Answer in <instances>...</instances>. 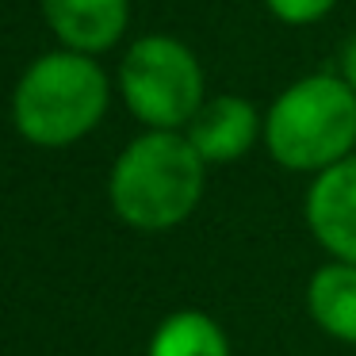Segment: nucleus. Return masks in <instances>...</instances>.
I'll return each mask as SVG.
<instances>
[{
  "label": "nucleus",
  "instance_id": "nucleus-1",
  "mask_svg": "<svg viewBox=\"0 0 356 356\" xmlns=\"http://www.w3.org/2000/svg\"><path fill=\"white\" fill-rule=\"evenodd\" d=\"M207 188V161L184 131H142L123 146L108 177L119 222L161 234L195 215Z\"/></svg>",
  "mask_w": 356,
  "mask_h": 356
},
{
  "label": "nucleus",
  "instance_id": "nucleus-2",
  "mask_svg": "<svg viewBox=\"0 0 356 356\" xmlns=\"http://www.w3.org/2000/svg\"><path fill=\"white\" fill-rule=\"evenodd\" d=\"M111 108V77L92 54H39L12 88V127L39 149H65L104 123Z\"/></svg>",
  "mask_w": 356,
  "mask_h": 356
},
{
  "label": "nucleus",
  "instance_id": "nucleus-3",
  "mask_svg": "<svg viewBox=\"0 0 356 356\" xmlns=\"http://www.w3.org/2000/svg\"><path fill=\"white\" fill-rule=\"evenodd\" d=\"M264 149L291 172H325L356 154V92L341 73H310L264 111Z\"/></svg>",
  "mask_w": 356,
  "mask_h": 356
},
{
  "label": "nucleus",
  "instance_id": "nucleus-4",
  "mask_svg": "<svg viewBox=\"0 0 356 356\" xmlns=\"http://www.w3.org/2000/svg\"><path fill=\"white\" fill-rule=\"evenodd\" d=\"M119 96L146 131H184L207 100V77L192 47L172 35H142L119 62Z\"/></svg>",
  "mask_w": 356,
  "mask_h": 356
},
{
  "label": "nucleus",
  "instance_id": "nucleus-5",
  "mask_svg": "<svg viewBox=\"0 0 356 356\" xmlns=\"http://www.w3.org/2000/svg\"><path fill=\"white\" fill-rule=\"evenodd\" d=\"M302 215L314 241L333 261L356 264V154L310 180Z\"/></svg>",
  "mask_w": 356,
  "mask_h": 356
},
{
  "label": "nucleus",
  "instance_id": "nucleus-6",
  "mask_svg": "<svg viewBox=\"0 0 356 356\" xmlns=\"http://www.w3.org/2000/svg\"><path fill=\"white\" fill-rule=\"evenodd\" d=\"M184 134L207 165H234L257 142H264V115L257 111L253 100L238 92L207 96L195 119L184 127Z\"/></svg>",
  "mask_w": 356,
  "mask_h": 356
},
{
  "label": "nucleus",
  "instance_id": "nucleus-7",
  "mask_svg": "<svg viewBox=\"0 0 356 356\" xmlns=\"http://www.w3.org/2000/svg\"><path fill=\"white\" fill-rule=\"evenodd\" d=\"M58 47L77 54H108L131 27V0H39Z\"/></svg>",
  "mask_w": 356,
  "mask_h": 356
},
{
  "label": "nucleus",
  "instance_id": "nucleus-8",
  "mask_svg": "<svg viewBox=\"0 0 356 356\" xmlns=\"http://www.w3.org/2000/svg\"><path fill=\"white\" fill-rule=\"evenodd\" d=\"M307 314L325 337L356 345V264L330 257V264L310 272Z\"/></svg>",
  "mask_w": 356,
  "mask_h": 356
},
{
  "label": "nucleus",
  "instance_id": "nucleus-9",
  "mask_svg": "<svg viewBox=\"0 0 356 356\" xmlns=\"http://www.w3.org/2000/svg\"><path fill=\"white\" fill-rule=\"evenodd\" d=\"M146 356H234L226 330L195 307L172 310L157 322Z\"/></svg>",
  "mask_w": 356,
  "mask_h": 356
},
{
  "label": "nucleus",
  "instance_id": "nucleus-10",
  "mask_svg": "<svg viewBox=\"0 0 356 356\" xmlns=\"http://www.w3.org/2000/svg\"><path fill=\"white\" fill-rule=\"evenodd\" d=\"M268 12L287 27H307V24H318L325 19L333 8H337V0H264Z\"/></svg>",
  "mask_w": 356,
  "mask_h": 356
},
{
  "label": "nucleus",
  "instance_id": "nucleus-11",
  "mask_svg": "<svg viewBox=\"0 0 356 356\" xmlns=\"http://www.w3.org/2000/svg\"><path fill=\"white\" fill-rule=\"evenodd\" d=\"M337 73L341 77H345V85L353 88L356 92V35L353 39L345 42V47H341V62H337Z\"/></svg>",
  "mask_w": 356,
  "mask_h": 356
}]
</instances>
